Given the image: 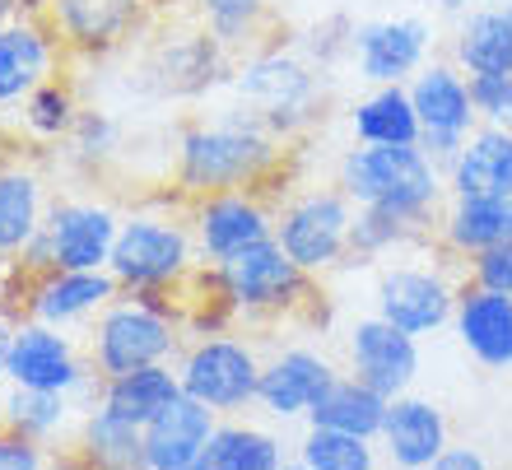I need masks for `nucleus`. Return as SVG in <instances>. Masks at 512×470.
I'll return each mask as SVG.
<instances>
[{"instance_id":"f257e3e1","label":"nucleus","mask_w":512,"mask_h":470,"mask_svg":"<svg viewBox=\"0 0 512 470\" xmlns=\"http://www.w3.org/2000/svg\"><path fill=\"white\" fill-rule=\"evenodd\" d=\"M284 173V140L261 126L256 112L243 103L219 117L187 121L173 145V187L182 201L210 196V191L256 187L270 191V182Z\"/></svg>"},{"instance_id":"f03ea898","label":"nucleus","mask_w":512,"mask_h":470,"mask_svg":"<svg viewBox=\"0 0 512 470\" xmlns=\"http://www.w3.org/2000/svg\"><path fill=\"white\" fill-rule=\"evenodd\" d=\"M336 187L354 205H378L419 233H433L447 201L443 163H433L419 145H350L336 159Z\"/></svg>"},{"instance_id":"7ed1b4c3","label":"nucleus","mask_w":512,"mask_h":470,"mask_svg":"<svg viewBox=\"0 0 512 470\" xmlns=\"http://www.w3.org/2000/svg\"><path fill=\"white\" fill-rule=\"evenodd\" d=\"M229 89L238 94V103L247 112L261 117V126L270 135H280L284 145L308 131L312 121L322 117V103H326L317 70L298 52H284V47H252V52H243V61H233Z\"/></svg>"},{"instance_id":"20e7f679","label":"nucleus","mask_w":512,"mask_h":470,"mask_svg":"<svg viewBox=\"0 0 512 470\" xmlns=\"http://www.w3.org/2000/svg\"><path fill=\"white\" fill-rule=\"evenodd\" d=\"M201 252L191 219H177L168 210H131L122 215V229L112 242L108 270L122 289H182L196 275Z\"/></svg>"},{"instance_id":"39448f33","label":"nucleus","mask_w":512,"mask_h":470,"mask_svg":"<svg viewBox=\"0 0 512 470\" xmlns=\"http://www.w3.org/2000/svg\"><path fill=\"white\" fill-rule=\"evenodd\" d=\"M182 322L159 312L145 294H122L89 322V363L98 377H117L131 368H149V363H173L182 350Z\"/></svg>"},{"instance_id":"423d86ee","label":"nucleus","mask_w":512,"mask_h":470,"mask_svg":"<svg viewBox=\"0 0 512 470\" xmlns=\"http://www.w3.org/2000/svg\"><path fill=\"white\" fill-rule=\"evenodd\" d=\"M210 280L229 298L238 322H270V317H289V312L308 308L317 275H308L280 242L266 238L247 252L229 256L224 266H210Z\"/></svg>"},{"instance_id":"0eeeda50","label":"nucleus","mask_w":512,"mask_h":470,"mask_svg":"<svg viewBox=\"0 0 512 470\" xmlns=\"http://www.w3.org/2000/svg\"><path fill=\"white\" fill-rule=\"evenodd\" d=\"M5 382L66 391V396H75L80 410L98 405V391H103V377L89 363V345H80L66 326H47V322H33V317H14Z\"/></svg>"},{"instance_id":"6e6552de","label":"nucleus","mask_w":512,"mask_h":470,"mask_svg":"<svg viewBox=\"0 0 512 470\" xmlns=\"http://www.w3.org/2000/svg\"><path fill=\"white\" fill-rule=\"evenodd\" d=\"M177 377L182 391L196 396L201 405H210L219 419L243 415L256 405V387H261V354L252 340L219 331V336H191L177 350Z\"/></svg>"},{"instance_id":"1a4fd4ad","label":"nucleus","mask_w":512,"mask_h":470,"mask_svg":"<svg viewBox=\"0 0 512 470\" xmlns=\"http://www.w3.org/2000/svg\"><path fill=\"white\" fill-rule=\"evenodd\" d=\"M350 224L354 201L336 182L331 187H308L275 210V242L308 275H331L336 266L350 261Z\"/></svg>"},{"instance_id":"9d476101","label":"nucleus","mask_w":512,"mask_h":470,"mask_svg":"<svg viewBox=\"0 0 512 470\" xmlns=\"http://www.w3.org/2000/svg\"><path fill=\"white\" fill-rule=\"evenodd\" d=\"M447 252L438 247V261H396V266L378 270L373 284V312L387 317L391 326H401L410 336H438L443 326H452V308H457L461 280H452V270L443 266Z\"/></svg>"},{"instance_id":"9b49d317","label":"nucleus","mask_w":512,"mask_h":470,"mask_svg":"<svg viewBox=\"0 0 512 470\" xmlns=\"http://www.w3.org/2000/svg\"><path fill=\"white\" fill-rule=\"evenodd\" d=\"M122 294V284L112 280V270H66L52 266L42 275H14V289L0 303L14 317H33L47 326H66L80 331Z\"/></svg>"},{"instance_id":"f8f14e48","label":"nucleus","mask_w":512,"mask_h":470,"mask_svg":"<svg viewBox=\"0 0 512 470\" xmlns=\"http://www.w3.org/2000/svg\"><path fill=\"white\" fill-rule=\"evenodd\" d=\"M410 98H415L419 112V149L447 168L457 159V149L466 145V135L480 126V112H475L471 98V75L457 61H433L429 56L410 75Z\"/></svg>"},{"instance_id":"ddd939ff","label":"nucleus","mask_w":512,"mask_h":470,"mask_svg":"<svg viewBox=\"0 0 512 470\" xmlns=\"http://www.w3.org/2000/svg\"><path fill=\"white\" fill-rule=\"evenodd\" d=\"M187 219H191L196 252H201L205 266H224L229 256L275 238V205H270L266 191H256V187H233V191L196 196Z\"/></svg>"},{"instance_id":"4468645a","label":"nucleus","mask_w":512,"mask_h":470,"mask_svg":"<svg viewBox=\"0 0 512 470\" xmlns=\"http://www.w3.org/2000/svg\"><path fill=\"white\" fill-rule=\"evenodd\" d=\"M149 89L159 98H205L233 80V52L205 24L173 28L149 52Z\"/></svg>"},{"instance_id":"2eb2a0df","label":"nucleus","mask_w":512,"mask_h":470,"mask_svg":"<svg viewBox=\"0 0 512 470\" xmlns=\"http://www.w3.org/2000/svg\"><path fill=\"white\" fill-rule=\"evenodd\" d=\"M433 56V24L424 14H387L354 24L350 61L364 84H410L424 61Z\"/></svg>"},{"instance_id":"dca6fc26","label":"nucleus","mask_w":512,"mask_h":470,"mask_svg":"<svg viewBox=\"0 0 512 470\" xmlns=\"http://www.w3.org/2000/svg\"><path fill=\"white\" fill-rule=\"evenodd\" d=\"M149 0H47V24L70 56L103 61L149 24Z\"/></svg>"},{"instance_id":"f3484780","label":"nucleus","mask_w":512,"mask_h":470,"mask_svg":"<svg viewBox=\"0 0 512 470\" xmlns=\"http://www.w3.org/2000/svg\"><path fill=\"white\" fill-rule=\"evenodd\" d=\"M42 229H47V238H52L56 266L108 270L112 242H117V229H122V215H117V205H108V201L61 196V201H47Z\"/></svg>"},{"instance_id":"a211bd4d","label":"nucleus","mask_w":512,"mask_h":470,"mask_svg":"<svg viewBox=\"0 0 512 470\" xmlns=\"http://www.w3.org/2000/svg\"><path fill=\"white\" fill-rule=\"evenodd\" d=\"M345 363H350V377L368 382L382 396H401V391L415 387L419 377V336L391 326L387 317H359L345 336Z\"/></svg>"},{"instance_id":"6ab92c4d","label":"nucleus","mask_w":512,"mask_h":470,"mask_svg":"<svg viewBox=\"0 0 512 470\" xmlns=\"http://www.w3.org/2000/svg\"><path fill=\"white\" fill-rule=\"evenodd\" d=\"M336 363L312 345H284L261 363V387H256V410H266L270 419H308V410L326 396V387L336 382Z\"/></svg>"},{"instance_id":"aec40b11","label":"nucleus","mask_w":512,"mask_h":470,"mask_svg":"<svg viewBox=\"0 0 512 470\" xmlns=\"http://www.w3.org/2000/svg\"><path fill=\"white\" fill-rule=\"evenodd\" d=\"M61 56L66 47L47 19H33V14L0 19V112L19 108L42 80H52L61 70Z\"/></svg>"},{"instance_id":"412c9836","label":"nucleus","mask_w":512,"mask_h":470,"mask_svg":"<svg viewBox=\"0 0 512 470\" xmlns=\"http://www.w3.org/2000/svg\"><path fill=\"white\" fill-rule=\"evenodd\" d=\"M447 443H452V433H447L443 405L424 401V396H410V391L391 396L387 419H382V433H378V447L387 466L433 470Z\"/></svg>"},{"instance_id":"4be33fe9","label":"nucleus","mask_w":512,"mask_h":470,"mask_svg":"<svg viewBox=\"0 0 512 470\" xmlns=\"http://www.w3.org/2000/svg\"><path fill=\"white\" fill-rule=\"evenodd\" d=\"M452 331L461 350L471 354L480 368H512V294L485 289L475 280H461L457 308H452Z\"/></svg>"},{"instance_id":"5701e85b","label":"nucleus","mask_w":512,"mask_h":470,"mask_svg":"<svg viewBox=\"0 0 512 470\" xmlns=\"http://www.w3.org/2000/svg\"><path fill=\"white\" fill-rule=\"evenodd\" d=\"M215 424V410L182 391L145 424V470H201V452Z\"/></svg>"},{"instance_id":"b1692460","label":"nucleus","mask_w":512,"mask_h":470,"mask_svg":"<svg viewBox=\"0 0 512 470\" xmlns=\"http://www.w3.org/2000/svg\"><path fill=\"white\" fill-rule=\"evenodd\" d=\"M447 196H512V131L508 126H475L457 159L443 168Z\"/></svg>"},{"instance_id":"393cba45","label":"nucleus","mask_w":512,"mask_h":470,"mask_svg":"<svg viewBox=\"0 0 512 470\" xmlns=\"http://www.w3.org/2000/svg\"><path fill=\"white\" fill-rule=\"evenodd\" d=\"M47 215V182L33 163L0 159V270L14 266L24 242L42 229Z\"/></svg>"},{"instance_id":"a878e982","label":"nucleus","mask_w":512,"mask_h":470,"mask_svg":"<svg viewBox=\"0 0 512 470\" xmlns=\"http://www.w3.org/2000/svg\"><path fill=\"white\" fill-rule=\"evenodd\" d=\"M433 238L452 261H471L475 252L508 238V201H499V196H447L438 219H433Z\"/></svg>"},{"instance_id":"bb28decb","label":"nucleus","mask_w":512,"mask_h":470,"mask_svg":"<svg viewBox=\"0 0 512 470\" xmlns=\"http://www.w3.org/2000/svg\"><path fill=\"white\" fill-rule=\"evenodd\" d=\"M80 405L66 391H42V387H19V382H5L0 387V424L14 433H24L42 447L66 443L70 429H80Z\"/></svg>"},{"instance_id":"cd10ccee","label":"nucleus","mask_w":512,"mask_h":470,"mask_svg":"<svg viewBox=\"0 0 512 470\" xmlns=\"http://www.w3.org/2000/svg\"><path fill=\"white\" fill-rule=\"evenodd\" d=\"M452 61L466 75H512V14L508 5H475L457 14Z\"/></svg>"},{"instance_id":"c85d7f7f","label":"nucleus","mask_w":512,"mask_h":470,"mask_svg":"<svg viewBox=\"0 0 512 470\" xmlns=\"http://www.w3.org/2000/svg\"><path fill=\"white\" fill-rule=\"evenodd\" d=\"M75 452L84 466H103V470H145V429L135 419L117 415L98 401L80 415L75 429Z\"/></svg>"},{"instance_id":"c756f323","label":"nucleus","mask_w":512,"mask_h":470,"mask_svg":"<svg viewBox=\"0 0 512 470\" xmlns=\"http://www.w3.org/2000/svg\"><path fill=\"white\" fill-rule=\"evenodd\" d=\"M354 145H419V112L410 84H373L350 108Z\"/></svg>"},{"instance_id":"7c9ffc66","label":"nucleus","mask_w":512,"mask_h":470,"mask_svg":"<svg viewBox=\"0 0 512 470\" xmlns=\"http://www.w3.org/2000/svg\"><path fill=\"white\" fill-rule=\"evenodd\" d=\"M289 461L280 433L261 429L252 419L224 415L201 452V470H280Z\"/></svg>"},{"instance_id":"2f4dec72","label":"nucleus","mask_w":512,"mask_h":470,"mask_svg":"<svg viewBox=\"0 0 512 470\" xmlns=\"http://www.w3.org/2000/svg\"><path fill=\"white\" fill-rule=\"evenodd\" d=\"M177 396H182L177 363H149V368H131V373L103 377V391H98V401L108 405V410H117V415L135 419L140 429L159 415L163 405H173Z\"/></svg>"},{"instance_id":"473e14b6","label":"nucleus","mask_w":512,"mask_h":470,"mask_svg":"<svg viewBox=\"0 0 512 470\" xmlns=\"http://www.w3.org/2000/svg\"><path fill=\"white\" fill-rule=\"evenodd\" d=\"M387 396L373 391L368 382L359 377H336L326 396L308 410V424H322V429H345V433H359V438H373L378 443L382 433V419H387Z\"/></svg>"},{"instance_id":"72a5a7b5","label":"nucleus","mask_w":512,"mask_h":470,"mask_svg":"<svg viewBox=\"0 0 512 470\" xmlns=\"http://www.w3.org/2000/svg\"><path fill=\"white\" fill-rule=\"evenodd\" d=\"M294 461L298 466H308V470H373L382 461V452H378L373 438L308 424V433H303L298 447H294Z\"/></svg>"},{"instance_id":"f704fd0d","label":"nucleus","mask_w":512,"mask_h":470,"mask_svg":"<svg viewBox=\"0 0 512 470\" xmlns=\"http://www.w3.org/2000/svg\"><path fill=\"white\" fill-rule=\"evenodd\" d=\"M80 117V98L70 89V80L52 75V80H42L33 94L19 103V126H24L28 140H38V145H56V140H66L70 126Z\"/></svg>"},{"instance_id":"c9c22d12","label":"nucleus","mask_w":512,"mask_h":470,"mask_svg":"<svg viewBox=\"0 0 512 470\" xmlns=\"http://www.w3.org/2000/svg\"><path fill=\"white\" fill-rule=\"evenodd\" d=\"M191 5L201 14V24L210 28L233 56L261 47V38H266V28H270L266 0H191Z\"/></svg>"},{"instance_id":"e433bc0d","label":"nucleus","mask_w":512,"mask_h":470,"mask_svg":"<svg viewBox=\"0 0 512 470\" xmlns=\"http://www.w3.org/2000/svg\"><path fill=\"white\" fill-rule=\"evenodd\" d=\"M424 233L405 219L387 215L378 205H354V224H350V261H382V256L415 247Z\"/></svg>"},{"instance_id":"4c0bfd02","label":"nucleus","mask_w":512,"mask_h":470,"mask_svg":"<svg viewBox=\"0 0 512 470\" xmlns=\"http://www.w3.org/2000/svg\"><path fill=\"white\" fill-rule=\"evenodd\" d=\"M66 145H70V159L75 163L103 168V163L122 149V126L103 108H80V117H75V126H70V135H66Z\"/></svg>"},{"instance_id":"58836bf2","label":"nucleus","mask_w":512,"mask_h":470,"mask_svg":"<svg viewBox=\"0 0 512 470\" xmlns=\"http://www.w3.org/2000/svg\"><path fill=\"white\" fill-rule=\"evenodd\" d=\"M471 98L485 126L512 131V75H471Z\"/></svg>"},{"instance_id":"ea45409f","label":"nucleus","mask_w":512,"mask_h":470,"mask_svg":"<svg viewBox=\"0 0 512 470\" xmlns=\"http://www.w3.org/2000/svg\"><path fill=\"white\" fill-rule=\"evenodd\" d=\"M466 280L485 284V289H499V294H512V238L494 242L485 252H475L466 261Z\"/></svg>"},{"instance_id":"a19ab883","label":"nucleus","mask_w":512,"mask_h":470,"mask_svg":"<svg viewBox=\"0 0 512 470\" xmlns=\"http://www.w3.org/2000/svg\"><path fill=\"white\" fill-rule=\"evenodd\" d=\"M56 452L52 447L33 443V438H24V433H14L0 424V470H42V466H56Z\"/></svg>"},{"instance_id":"79ce46f5","label":"nucleus","mask_w":512,"mask_h":470,"mask_svg":"<svg viewBox=\"0 0 512 470\" xmlns=\"http://www.w3.org/2000/svg\"><path fill=\"white\" fill-rule=\"evenodd\" d=\"M56 256H52V238H47V229H38L33 238L24 242V252L14 256V275H42V270H52Z\"/></svg>"},{"instance_id":"37998d69","label":"nucleus","mask_w":512,"mask_h":470,"mask_svg":"<svg viewBox=\"0 0 512 470\" xmlns=\"http://www.w3.org/2000/svg\"><path fill=\"white\" fill-rule=\"evenodd\" d=\"M489 457L485 452H475V447H457V443H447L443 447V457H438V466L433 470H485Z\"/></svg>"},{"instance_id":"c03bdc74","label":"nucleus","mask_w":512,"mask_h":470,"mask_svg":"<svg viewBox=\"0 0 512 470\" xmlns=\"http://www.w3.org/2000/svg\"><path fill=\"white\" fill-rule=\"evenodd\" d=\"M10 336H14V312L0 303V387H5V363H10Z\"/></svg>"},{"instance_id":"a18cd8bd","label":"nucleus","mask_w":512,"mask_h":470,"mask_svg":"<svg viewBox=\"0 0 512 470\" xmlns=\"http://www.w3.org/2000/svg\"><path fill=\"white\" fill-rule=\"evenodd\" d=\"M438 10H443V14H461V10H471V0H438Z\"/></svg>"},{"instance_id":"49530a36","label":"nucleus","mask_w":512,"mask_h":470,"mask_svg":"<svg viewBox=\"0 0 512 470\" xmlns=\"http://www.w3.org/2000/svg\"><path fill=\"white\" fill-rule=\"evenodd\" d=\"M10 14H19V0H0V19H10Z\"/></svg>"},{"instance_id":"de8ad7c7","label":"nucleus","mask_w":512,"mask_h":470,"mask_svg":"<svg viewBox=\"0 0 512 470\" xmlns=\"http://www.w3.org/2000/svg\"><path fill=\"white\" fill-rule=\"evenodd\" d=\"M149 5H154V10L163 14V10H168V5H173V10H177V5H182V0H149Z\"/></svg>"},{"instance_id":"09e8293b","label":"nucleus","mask_w":512,"mask_h":470,"mask_svg":"<svg viewBox=\"0 0 512 470\" xmlns=\"http://www.w3.org/2000/svg\"><path fill=\"white\" fill-rule=\"evenodd\" d=\"M508 238H512V196H508Z\"/></svg>"},{"instance_id":"8fccbe9b","label":"nucleus","mask_w":512,"mask_h":470,"mask_svg":"<svg viewBox=\"0 0 512 470\" xmlns=\"http://www.w3.org/2000/svg\"><path fill=\"white\" fill-rule=\"evenodd\" d=\"M503 5H508V14H512V0H503Z\"/></svg>"}]
</instances>
